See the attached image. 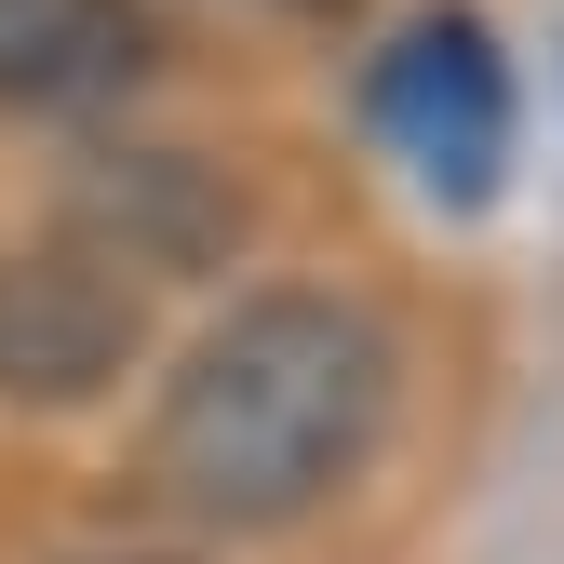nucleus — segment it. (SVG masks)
I'll list each match as a JSON object with an SVG mask.
<instances>
[{
	"label": "nucleus",
	"mask_w": 564,
	"mask_h": 564,
	"mask_svg": "<svg viewBox=\"0 0 564 564\" xmlns=\"http://www.w3.org/2000/svg\"><path fill=\"white\" fill-rule=\"evenodd\" d=\"M390 416V336L349 296H242L162 390L149 484L202 524H282L364 470Z\"/></svg>",
	"instance_id": "nucleus-1"
},
{
	"label": "nucleus",
	"mask_w": 564,
	"mask_h": 564,
	"mask_svg": "<svg viewBox=\"0 0 564 564\" xmlns=\"http://www.w3.org/2000/svg\"><path fill=\"white\" fill-rule=\"evenodd\" d=\"M377 134L416 162L431 202H498V175H511V67L484 41V14H416L377 54Z\"/></svg>",
	"instance_id": "nucleus-2"
},
{
	"label": "nucleus",
	"mask_w": 564,
	"mask_h": 564,
	"mask_svg": "<svg viewBox=\"0 0 564 564\" xmlns=\"http://www.w3.org/2000/svg\"><path fill=\"white\" fill-rule=\"evenodd\" d=\"M134 364V296L95 256H0V390L82 403Z\"/></svg>",
	"instance_id": "nucleus-3"
},
{
	"label": "nucleus",
	"mask_w": 564,
	"mask_h": 564,
	"mask_svg": "<svg viewBox=\"0 0 564 564\" xmlns=\"http://www.w3.org/2000/svg\"><path fill=\"white\" fill-rule=\"evenodd\" d=\"M134 82V0H0V108H95Z\"/></svg>",
	"instance_id": "nucleus-4"
},
{
	"label": "nucleus",
	"mask_w": 564,
	"mask_h": 564,
	"mask_svg": "<svg viewBox=\"0 0 564 564\" xmlns=\"http://www.w3.org/2000/svg\"><path fill=\"white\" fill-rule=\"evenodd\" d=\"M121 564H149V551H121Z\"/></svg>",
	"instance_id": "nucleus-5"
}]
</instances>
